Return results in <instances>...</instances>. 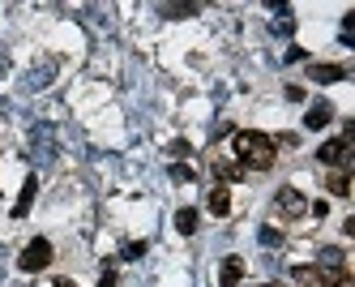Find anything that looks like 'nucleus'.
I'll list each match as a JSON object with an SVG mask.
<instances>
[{"instance_id":"f257e3e1","label":"nucleus","mask_w":355,"mask_h":287,"mask_svg":"<svg viewBox=\"0 0 355 287\" xmlns=\"http://www.w3.org/2000/svg\"><path fill=\"white\" fill-rule=\"evenodd\" d=\"M236 154L248 167H270L274 163V142L266 133H257V129H240L236 133Z\"/></svg>"},{"instance_id":"f03ea898","label":"nucleus","mask_w":355,"mask_h":287,"mask_svg":"<svg viewBox=\"0 0 355 287\" xmlns=\"http://www.w3.org/2000/svg\"><path fill=\"white\" fill-rule=\"evenodd\" d=\"M313 279H321V287H351V274H347V253H343V249H321Z\"/></svg>"},{"instance_id":"7ed1b4c3","label":"nucleus","mask_w":355,"mask_h":287,"mask_svg":"<svg viewBox=\"0 0 355 287\" xmlns=\"http://www.w3.org/2000/svg\"><path fill=\"white\" fill-rule=\"evenodd\" d=\"M47 262H52V240H31L26 249H21V257H17V266L26 270V274H39V270H47Z\"/></svg>"},{"instance_id":"20e7f679","label":"nucleus","mask_w":355,"mask_h":287,"mask_svg":"<svg viewBox=\"0 0 355 287\" xmlns=\"http://www.w3.org/2000/svg\"><path fill=\"white\" fill-rule=\"evenodd\" d=\"M317 159H321V163H329V167H338V172H347V163H351V142H347V138L325 142V146L317 150Z\"/></svg>"},{"instance_id":"39448f33","label":"nucleus","mask_w":355,"mask_h":287,"mask_svg":"<svg viewBox=\"0 0 355 287\" xmlns=\"http://www.w3.org/2000/svg\"><path fill=\"white\" fill-rule=\"evenodd\" d=\"M274 206H278V211H283L287 219H300L304 211H309V202H304L295 189H278V197H274Z\"/></svg>"},{"instance_id":"423d86ee","label":"nucleus","mask_w":355,"mask_h":287,"mask_svg":"<svg viewBox=\"0 0 355 287\" xmlns=\"http://www.w3.org/2000/svg\"><path fill=\"white\" fill-rule=\"evenodd\" d=\"M329 120H334V108H329L325 99H317L313 108H309V116H304V129H325Z\"/></svg>"},{"instance_id":"0eeeda50","label":"nucleus","mask_w":355,"mask_h":287,"mask_svg":"<svg viewBox=\"0 0 355 287\" xmlns=\"http://www.w3.org/2000/svg\"><path fill=\"white\" fill-rule=\"evenodd\" d=\"M35 193H39V176H26V185H21V197H17V206H13V219H26V215H31Z\"/></svg>"},{"instance_id":"6e6552de","label":"nucleus","mask_w":355,"mask_h":287,"mask_svg":"<svg viewBox=\"0 0 355 287\" xmlns=\"http://www.w3.org/2000/svg\"><path fill=\"white\" fill-rule=\"evenodd\" d=\"M52 73H56V60H43L39 69H31V77H26V90H43L47 82H52Z\"/></svg>"},{"instance_id":"1a4fd4ad","label":"nucleus","mask_w":355,"mask_h":287,"mask_svg":"<svg viewBox=\"0 0 355 287\" xmlns=\"http://www.w3.org/2000/svg\"><path fill=\"white\" fill-rule=\"evenodd\" d=\"M240 274H244V257H227L223 270H218V283H223V287H236Z\"/></svg>"},{"instance_id":"9d476101","label":"nucleus","mask_w":355,"mask_h":287,"mask_svg":"<svg viewBox=\"0 0 355 287\" xmlns=\"http://www.w3.org/2000/svg\"><path fill=\"white\" fill-rule=\"evenodd\" d=\"M309 77H313V82H343L347 69H343V65H313Z\"/></svg>"},{"instance_id":"9b49d317","label":"nucleus","mask_w":355,"mask_h":287,"mask_svg":"<svg viewBox=\"0 0 355 287\" xmlns=\"http://www.w3.org/2000/svg\"><path fill=\"white\" fill-rule=\"evenodd\" d=\"M35 159L39 163L52 159V133H47V129H35Z\"/></svg>"},{"instance_id":"f8f14e48","label":"nucleus","mask_w":355,"mask_h":287,"mask_svg":"<svg viewBox=\"0 0 355 287\" xmlns=\"http://www.w3.org/2000/svg\"><path fill=\"white\" fill-rule=\"evenodd\" d=\"M175 231H180V236H193V231H197V211H189V206L175 211Z\"/></svg>"},{"instance_id":"ddd939ff","label":"nucleus","mask_w":355,"mask_h":287,"mask_svg":"<svg viewBox=\"0 0 355 287\" xmlns=\"http://www.w3.org/2000/svg\"><path fill=\"white\" fill-rule=\"evenodd\" d=\"M329 193H334V197H347L351 193V176L347 172H334V176H329V185H325Z\"/></svg>"},{"instance_id":"4468645a","label":"nucleus","mask_w":355,"mask_h":287,"mask_svg":"<svg viewBox=\"0 0 355 287\" xmlns=\"http://www.w3.org/2000/svg\"><path fill=\"white\" fill-rule=\"evenodd\" d=\"M210 211H214V215H227V211H232V197H227V189H214V193H210Z\"/></svg>"},{"instance_id":"2eb2a0df","label":"nucleus","mask_w":355,"mask_h":287,"mask_svg":"<svg viewBox=\"0 0 355 287\" xmlns=\"http://www.w3.org/2000/svg\"><path fill=\"white\" fill-rule=\"evenodd\" d=\"M274 31H278V35H291V31H295V17H291V9H278V17H274Z\"/></svg>"},{"instance_id":"dca6fc26","label":"nucleus","mask_w":355,"mask_h":287,"mask_svg":"<svg viewBox=\"0 0 355 287\" xmlns=\"http://www.w3.org/2000/svg\"><path fill=\"white\" fill-rule=\"evenodd\" d=\"M159 13H167V17H189V13H197V5H163Z\"/></svg>"},{"instance_id":"f3484780","label":"nucleus","mask_w":355,"mask_h":287,"mask_svg":"<svg viewBox=\"0 0 355 287\" xmlns=\"http://www.w3.org/2000/svg\"><path fill=\"white\" fill-rule=\"evenodd\" d=\"M261 245H283V231H278V227H261Z\"/></svg>"},{"instance_id":"a211bd4d","label":"nucleus","mask_w":355,"mask_h":287,"mask_svg":"<svg viewBox=\"0 0 355 287\" xmlns=\"http://www.w3.org/2000/svg\"><path fill=\"white\" fill-rule=\"evenodd\" d=\"M171 180H193V167L189 163H171Z\"/></svg>"},{"instance_id":"6ab92c4d","label":"nucleus","mask_w":355,"mask_h":287,"mask_svg":"<svg viewBox=\"0 0 355 287\" xmlns=\"http://www.w3.org/2000/svg\"><path fill=\"white\" fill-rule=\"evenodd\" d=\"M291 279H295V283H304V287H309V283H313V270H309V266H300V270H291Z\"/></svg>"},{"instance_id":"aec40b11","label":"nucleus","mask_w":355,"mask_h":287,"mask_svg":"<svg viewBox=\"0 0 355 287\" xmlns=\"http://www.w3.org/2000/svg\"><path fill=\"white\" fill-rule=\"evenodd\" d=\"M141 253H146V245H129V249H124V257H129V262H137Z\"/></svg>"},{"instance_id":"412c9836","label":"nucleus","mask_w":355,"mask_h":287,"mask_svg":"<svg viewBox=\"0 0 355 287\" xmlns=\"http://www.w3.org/2000/svg\"><path fill=\"white\" fill-rule=\"evenodd\" d=\"M56 287H78V283H69V279H60V283H56Z\"/></svg>"}]
</instances>
